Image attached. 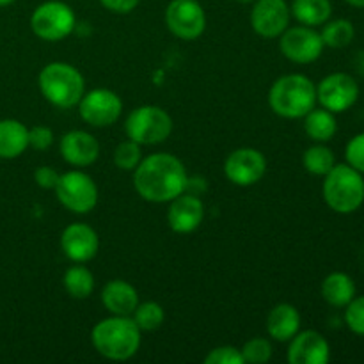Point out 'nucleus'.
Instances as JSON below:
<instances>
[{
  "instance_id": "obj_1",
  "label": "nucleus",
  "mask_w": 364,
  "mask_h": 364,
  "mask_svg": "<svg viewBox=\"0 0 364 364\" xmlns=\"http://www.w3.org/2000/svg\"><path fill=\"white\" fill-rule=\"evenodd\" d=\"M135 192L149 203H171L187 192L188 174L183 162L171 153H153L134 169Z\"/></svg>"
},
{
  "instance_id": "obj_2",
  "label": "nucleus",
  "mask_w": 364,
  "mask_h": 364,
  "mask_svg": "<svg viewBox=\"0 0 364 364\" xmlns=\"http://www.w3.org/2000/svg\"><path fill=\"white\" fill-rule=\"evenodd\" d=\"M91 343L105 359L128 361L141 348V329L132 316L112 315L92 327Z\"/></svg>"
},
{
  "instance_id": "obj_3",
  "label": "nucleus",
  "mask_w": 364,
  "mask_h": 364,
  "mask_svg": "<svg viewBox=\"0 0 364 364\" xmlns=\"http://www.w3.org/2000/svg\"><path fill=\"white\" fill-rule=\"evenodd\" d=\"M269 105L284 119H301L316 105V85L302 73L283 75L269 91Z\"/></svg>"
},
{
  "instance_id": "obj_4",
  "label": "nucleus",
  "mask_w": 364,
  "mask_h": 364,
  "mask_svg": "<svg viewBox=\"0 0 364 364\" xmlns=\"http://www.w3.org/2000/svg\"><path fill=\"white\" fill-rule=\"evenodd\" d=\"M322 185L323 201L333 212L348 215L364 203V178L348 164H336L326 174Z\"/></svg>"
},
{
  "instance_id": "obj_5",
  "label": "nucleus",
  "mask_w": 364,
  "mask_h": 364,
  "mask_svg": "<svg viewBox=\"0 0 364 364\" xmlns=\"http://www.w3.org/2000/svg\"><path fill=\"white\" fill-rule=\"evenodd\" d=\"M38 85L45 100L59 109L78 105L85 92L80 71L68 63H50L39 71Z\"/></svg>"
},
{
  "instance_id": "obj_6",
  "label": "nucleus",
  "mask_w": 364,
  "mask_h": 364,
  "mask_svg": "<svg viewBox=\"0 0 364 364\" xmlns=\"http://www.w3.org/2000/svg\"><path fill=\"white\" fill-rule=\"evenodd\" d=\"M124 132L127 137L137 144L155 146L169 139L173 132V119L160 107L142 105L128 114Z\"/></svg>"
},
{
  "instance_id": "obj_7",
  "label": "nucleus",
  "mask_w": 364,
  "mask_h": 364,
  "mask_svg": "<svg viewBox=\"0 0 364 364\" xmlns=\"http://www.w3.org/2000/svg\"><path fill=\"white\" fill-rule=\"evenodd\" d=\"M77 27L73 9L60 0L39 4L31 16V28L43 41H63Z\"/></svg>"
},
{
  "instance_id": "obj_8",
  "label": "nucleus",
  "mask_w": 364,
  "mask_h": 364,
  "mask_svg": "<svg viewBox=\"0 0 364 364\" xmlns=\"http://www.w3.org/2000/svg\"><path fill=\"white\" fill-rule=\"evenodd\" d=\"M53 191H55L60 205L78 215L92 212L98 203V187H96L95 180L82 169H73L60 174Z\"/></svg>"
},
{
  "instance_id": "obj_9",
  "label": "nucleus",
  "mask_w": 364,
  "mask_h": 364,
  "mask_svg": "<svg viewBox=\"0 0 364 364\" xmlns=\"http://www.w3.org/2000/svg\"><path fill=\"white\" fill-rule=\"evenodd\" d=\"M359 100V84L352 75L336 71L327 75L316 85V102L333 114L352 109Z\"/></svg>"
},
{
  "instance_id": "obj_10",
  "label": "nucleus",
  "mask_w": 364,
  "mask_h": 364,
  "mask_svg": "<svg viewBox=\"0 0 364 364\" xmlns=\"http://www.w3.org/2000/svg\"><path fill=\"white\" fill-rule=\"evenodd\" d=\"M166 25L176 38L194 41L205 32L206 13L198 0H171L166 9Z\"/></svg>"
},
{
  "instance_id": "obj_11",
  "label": "nucleus",
  "mask_w": 364,
  "mask_h": 364,
  "mask_svg": "<svg viewBox=\"0 0 364 364\" xmlns=\"http://www.w3.org/2000/svg\"><path fill=\"white\" fill-rule=\"evenodd\" d=\"M78 114L89 127L105 128L119 119L123 114V102L110 89H92L84 92L78 102Z\"/></svg>"
},
{
  "instance_id": "obj_12",
  "label": "nucleus",
  "mask_w": 364,
  "mask_h": 364,
  "mask_svg": "<svg viewBox=\"0 0 364 364\" xmlns=\"http://www.w3.org/2000/svg\"><path fill=\"white\" fill-rule=\"evenodd\" d=\"M323 41L315 27L295 25L288 27L279 36V50L288 60L295 64H311L320 59L323 52Z\"/></svg>"
},
{
  "instance_id": "obj_13",
  "label": "nucleus",
  "mask_w": 364,
  "mask_h": 364,
  "mask_svg": "<svg viewBox=\"0 0 364 364\" xmlns=\"http://www.w3.org/2000/svg\"><path fill=\"white\" fill-rule=\"evenodd\" d=\"M267 173V159L256 148H238L228 155L224 162V174L238 187L256 185Z\"/></svg>"
},
{
  "instance_id": "obj_14",
  "label": "nucleus",
  "mask_w": 364,
  "mask_h": 364,
  "mask_svg": "<svg viewBox=\"0 0 364 364\" xmlns=\"http://www.w3.org/2000/svg\"><path fill=\"white\" fill-rule=\"evenodd\" d=\"M290 6L287 0H255L251 11V27L265 39L279 38L290 27Z\"/></svg>"
},
{
  "instance_id": "obj_15",
  "label": "nucleus",
  "mask_w": 364,
  "mask_h": 364,
  "mask_svg": "<svg viewBox=\"0 0 364 364\" xmlns=\"http://www.w3.org/2000/svg\"><path fill=\"white\" fill-rule=\"evenodd\" d=\"M60 249L64 256L73 263H87L98 255V233L89 224H70L60 235Z\"/></svg>"
},
{
  "instance_id": "obj_16",
  "label": "nucleus",
  "mask_w": 364,
  "mask_h": 364,
  "mask_svg": "<svg viewBox=\"0 0 364 364\" xmlns=\"http://www.w3.org/2000/svg\"><path fill=\"white\" fill-rule=\"evenodd\" d=\"M60 156L75 169L92 166L100 156V142L92 134L84 130H71L60 139Z\"/></svg>"
},
{
  "instance_id": "obj_17",
  "label": "nucleus",
  "mask_w": 364,
  "mask_h": 364,
  "mask_svg": "<svg viewBox=\"0 0 364 364\" xmlns=\"http://www.w3.org/2000/svg\"><path fill=\"white\" fill-rule=\"evenodd\" d=\"M290 364H327L331 359L329 341L316 331H299L288 347Z\"/></svg>"
},
{
  "instance_id": "obj_18",
  "label": "nucleus",
  "mask_w": 364,
  "mask_h": 364,
  "mask_svg": "<svg viewBox=\"0 0 364 364\" xmlns=\"http://www.w3.org/2000/svg\"><path fill=\"white\" fill-rule=\"evenodd\" d=\"M205 219V206L196 194H180L171 201L167 224L178 235H188L198 230Z\"/></svg>"
},
{
  "instance_id": "obj_19",
  "label": "nucleus",
  "mask_w": 364,
  "mask_h": 364,
  "mask_svg": "<svg viewBox=\"0 0 364 364\" xmlns=\"http://www.w3.org/2000/svg\"><path fill=\"white\" fill-rule=\"evenodd\" d=\"M102 304L112 315L132 316L139 306V294L127 281H109L102 290Z\"/></svg>"
},
{
  "instance_id": "obj_20",
  "label": "nucleus",
  "mask_w": 364,
  "mask_h": 364,
  "mask_svg": "<svg viewBox=\"0 0 364 364\" xmlns=\"http://www.w3.org/2000/svg\"><path fill=\"white\" fill-rule=\"evenodd\" d=\"M265 326L267 333L272 340L284 343V341H290L301 331V313L295 306L281 302L270 309Z\"/></svg>"
},
{
  "instance_id": "obj_21",
  "label": "nucleus",
  "mask_w": 364,
  "mask_h": 364,
  "mask_svg": "<svg viewBox=\"0 0 364 364\" xmlns=\"http://www.w3.org/2000/svg\"><path fill=\"white\" fill-rule=\"evenodd\" d=\"M28 148V128L18 119H0V159H16Z\"/></svg>"
},
{
  "instance_id": "obj_22",
  "label": "nucleus",
  "mask_w": 364,
  "mask_h": 364,
  "mask_svg": "<svg viewBox=\"0 0 364 364\" xmlns=\"http://www.w3.org/2000/svg\"><path fill=\"white\" fill-rule=\"evenodd\" d=\"M290 13L301 25L320 27L333 16V4L331 0H294Z\"/></svg>"
},
{
  "instance_id": "obj_23",
  "label": "nucleus",
  "mask_w": 364,
  "mask_h": 364,
  "mask_svg": "<svg viewBox=\"0 0 364 364\" xmlns=\"http://www.w3.org/2000/svg\"><path fill=\"white\" fill-rule=\"evenodd\" d=\"M322 297L333 308H345L355 297V283L348 274L333 272L323 279Z\"/></svg>"
},
{
  "instance_id": "obj_24",
  "label": "nucleus",
  "mask_w": 364,
  "mask_h": 364,
  "mask_svg": "<svg viewBox=\"0 0 364 364\" xmlns=\"http://www.w3.org/2000/svg\"><path fill=\"white\" fill-rule=\"evenodd\" d=\"M304 132L315 142H329L336 135V117L327 109H313L304 117Z\"/></svg>"
},
{
  "instance_id": "obj_25",
  "label": "nucleus",
  "mask_w": 364,
  "mask_h": 364,
  "mask_svg": "<svg viewBox=\"0 0 364 364\" xmlns=\"http://www.w3.org/2000/svg\"><path fill=\"white\" fill-rule=\"evenodd\" d=\"M63 284L70 297L82 301L91 297L95 291V276L87 267H84V263H77L64 272Z\"/></svg>"
},
{
  "instance_id": "obj_26",
  "label": "nucleus",
  "mask_w": 364,
  "mask_h": 364,
  "mask_svg": "<svg viewBox=\"0 0 364 364\" xmlns=\"http://www.w3.org/2000/svg\"><path fill=\"white\" fill-rule=\"evenodd\" d=\"M320 36H322V41L326 46H331V48H345V46H348L354 41L355 28L350 20L338 18V20L326 21Z\"/></svg>"
},
{
  "instance_id": "obj_27",
  "label": "nucleus",
  "mask_w": 364,
  "mask_h": 364,
  "mask_svg": "<svg viewBox=\"0 0 364 364\" xmlns=\"http://www.w3.org/2000/svg\"><path fill=\"white\" fill-rule=\"evenodd\" d=\"M302 166L308 173L315 176H326L334 166H336V156L331 151V148L323 146V142L311 146L302 155Z\"/></svg>"
},
{
  "instance_id": "obj_28",
  "label": "nucleus",
  "mask_w": 364,
  "mask_h": 364,
  "mask_svg": "<svg viewBox=\"0 0 364 364\" xmlns=\"http://www.w3.org/2000/svg\"><path fill=\"white\" fill-rule=\"evenodd\" d=\"M132 320L137 323V327L146 333H151L156 331L166 320V311H164L162 306L159 302H139V306L135 308V311L132 313Z\"/></svg>"
},
{
  "instance_id": "obj_29",
  "label": "nucleus",
  "mask_w": 364,
  "mask_h": 364,
  "mask_svg": "<svg viewBox=\"0 0 364 364\" xmlns=\"http://www.w3.org/2000/svg\"><path fill=\"white\" fill-rule=\"evenodd\" d=\"M142 160L141 144L134 141H123L114 149V164L121 171H134Z\"/></svg>"
},
{
  "instance_id": "obj_30",
  "label": "nucleus",
  "mask_w": 364,
  "mask_h": 364,
  "mask_svg": "<svg viewBox=\"0 0 364 364\" xmlns=\"http://www.w3.org/2000/svg\"><path fill=\"white\" fill-rule=\"evenodd\" d=\"M244 364H265L272 359V345L265 338H252L245 341L244 347L240 348Z\"/></svg>"
},
{
  "instance_id": "obj_31",
  "label": "nucleus",
  "mask_w": 364,
  "mask_h": 364,
  "mask_svg": "<svg viewBox=\"0 0 364 364\" xmlns=\"http://www.w3.org/2000/svg\"><path fill=\"white\" fill-rule=\"evenodd\" d=\"M345 323L352 333L364 338V295L354 297L345 306Z\"/></svg>"
},
{
  "instance_id": "obj_32",
  "label": "nucleus",
  "mask_w": 364,
  "mask_h": 364,
  "mask_svg": "<svg viewBox=\"0 0 364 364\" xmlns=\"http://www.w3.org/2000/svg\"><path fill=\"white\" fill-rule=\"evenodd\" d=\"M205 364H244V358H242L240 348L223 345L206 354Z\"/></svg>"
},
{
  "instance_id": "obj_33",
  "label": "nucleus",
  "mask_w": 364,
  "mask_h": 364,
  "mask_svg": "<svg viewBox=\"0 0 364 364\" xmlns=\"http://www.w3.org/2000/svg\"><path fill=\"white\" fill-rule=\"evenodd\" d=\"M345 159L348 166L364 174V132L354 135L345 148Z\"/></svg>"
},
{
  "instance_id": "obj_34",
  "label": "nucleus",
  "mask_w": 364,
  "mask_h": 364,
  "mask_svg": "<svg viewBox=\"0 0 364 364\" xmlns=\"http://www.w3.org/2000/svg\"><path fill=\"white\" fill-rule=\"evenodd\" d=\"M53 144V132L52 128L38 127L28 128V148H34L36 151H46V149L52 148Z\"/></svg>"
},
{
  "instance_id": "obj_35",
  "label": "nucleus",
  "mask_w": 364,
  "mask_h": 364,
  "mask_svg": "<svg viewBox=\"0 0 364 364\" xmlns=\"http://www.w3.org/2000/svg\"><path fill=\"white\" fill-rule=\"evenodd\" d=\"M59 176L60 174L48 166L38 167V169L34 171L36 185L41 188H46V191H50V188H55L57 181H59Z\"/></svg>"
},
{
  "instance_id": "obj_36",
  "label": "nucleus",
  "mask_w": 364,
  "mask_h": 364,
  "mask_svg": "<svg viewBox=\"0 0 364 364\" xmlns=\"http://www.w3.org/2000/svg\"><path fill=\"white\" fill-rule=\"evenodd\" d=\"M141 0H100L103 7L110 13H116V14H128L139 6Z\"/></svg>"
},
{
  "instance_id": "obj_37",
  "label": "nucleus",
  "mask_w": 364,
  "mask_h": 364,
  "mask_svg": "<svg viewBox=\"0 0 364 364\" xmlns=\"http://www.w3.org/2000/svg\"><path fill=\"white\" fill-rule=\"evenodd\" d=\"M347 4H350L352 7H358V9H364V0H345Z\"/></svg>"
},
{
  "instance_id": "obj_38",
  "label": "nucleus",
  "mask_w": 364,
  "mask_h": 364,
  "mask_svg": "<svg viewBox=\"0 0 364 364\" xmlns=\"http://www.w3.org/2000/svg\"><path fill=\"white\" fill-rule=\"evenodd\" d=\"M14 0H0V7H6V6H11Z\"/></svg>"
},
{
  "instance_id": "obj_39",
  "label": "nucleus",
  "mask_w": 364,
  "mask_h": 364,
  "mask_svg": "<svg viewBox=\"0 0 364 364\" xmlns=\"http://www.w3.org/2000/svg\"><path fill=\"white\" fill-rule=\"evenodd\" d=\"M237 2H240V4H252V2H255V0H237Z\"/></svg>"
}]
</instances>
